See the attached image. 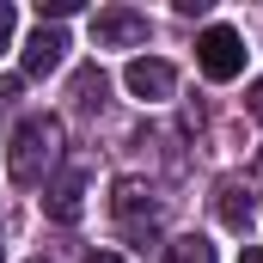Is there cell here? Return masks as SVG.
Wrapping results in <instances>:
<instances>
[{
    "mask_svg": "<svg viewBox=\"0 0 263 263\" xmlns=\"http://www.w3.org/2000/svg\"><path fill=\"white\" fill-rule=\"evenodd\" d=\"M43 190H49V196H43V214H49V220H62V227H73V220H80V208H86V172H80V165H67V172H55Z\"/></svg>",
    "mask_w": 263,
    "mask_h": 263,
    "instance_id": "cell-7",
    "label": "cell"
},
{
    "mask_svg": "<svg viewBox=\"0 0 263 263\" xmlns=\"http://www.w3.org/2000/svg\"><path fill=\"white\" fill-rule=\"evenodd\" d=\"M245 110L263 123V80H251V92H245Z\"/></svg>",
    "mask_w": 263,
    "mask_h": 263,
    "instance_id": "cell-14",
    "label": "cell"
},
{
    "mask_svg": "<svg viewBox=\"0 0 263 263\" xmlns=\"http://www.w3.org/2000/svg\"><path fill=\"white\" fill-rule=\"evenodd\" d=\"M123 86H129L141 104H159V98H172L178 73H172V62H159V55H135V62L123 67Z\"/></svg>",
    "mask_w": 263,
    "mask_h": 263,
    "instance_id": "cell-6",
    "label": "cell"
},
{
    "mask_svg": "<svg viewBox=\"0 0 263 263\" xmlns=\"http://www.w3.org/2000/svg\"><path fill=\"white\" fill-rule=\"evenodd\" d=\"M62 55H67V37H62V25H37V31L25 37L18 73H25V80H49V73L62 67Z\"/></svg>",
    "mask_w": 263,
    "mask_h": 263,
    "instance_id": "cell-5",
    "label": "cell"
},
{
    "mask_svg": "<svg viewBox=\"0 0 263 263\" xmlns=\"http://www.w3.org/2000/svg\"><path fill=\"white\" fill-rule=\"evenodd\" d=\"M73 12H80V0H37V18H43V25H62Z\"/></svg>",
    "mask_w": 263,
    "mask_h": 263,
    "instance_id": "cell-11",
    "label": "cell"
},
{
    "mask_svg": "<svg viewBox=\"0 0 263 263\" xmlns=\"http://www.w3.org/2000/svg\"><path fill=\"white\" fill-rule=\"evenodd\" d=\"M239 263H263V245H245V257Z\"/></svg>",
    "mask_w": 263,
    "mask_h": 263,
    "instance_id": "cell-16",
    "label": "cell"
},
{
    "mask_svg": "<svg viewBox=\"0 0 263 263\" xmlns=\"http://www.w3.org/2000/svg\"><path fill=\"white\" fill-rule=\"evenodd\" d=\"M55 159H62V123H55V117H25L18 135H12V147H6V172H12V184H18V190L49 184Z\"/></svg>",
    "mask_w": 263,
    "mask_h": 263,
    "instance_id": "cell-1",
    "label": "cell"
},
{
    "mask_svg": "<svg viewBox=\"0 0 263 263\" xmlns=\"http://www.w3.org/2000/svg\"><path fill=\"white\" fill-rule=\"evenodd\" d=\"M165 263H214V245H208L202 233H184V239L165 245Z\"/></svg>",
    "mask_w": 263,
    "mask_h": 263,
    "instance_id": "cell-10",
    "label": "cell"
},
{
    "mask_svg": "<svg viewBox=\"0 0 263 263\" xmlns=\"http://www.w3.org/2000/svg\"><path fill=\"white\" fill-rule=\"evenodd\" d=\"M31 263H49V257H31Z\"/></svg>",
    "mask_w": 263,
    "mask_h": 263,
    "instance_id": "cell-17",
    "label": "cell"
},
{
    "mask_svg": "<svg viewBox=\"0 0 263 263\" xmlns=\"http://www.w3.org/2000/svg\"><path fill=\"white\" fill-rule=\"evenodd\" d=\"M92 37H98V49H135V43H147V12H135V6H104V12L92 18Z\"/></svg>",
    "mask_w": 263,
    "mask_h": 263,
    "instance_id": "cell-4",
    "label": "cell"
},
{
    "mask_svg": "<svg viewBox=\"0 0 263 263\" xmlns=\"http://www.w3.org/2000/svg\"><path fill=\"white\" fill-rule=\"evenodd\" d=\"M86 263H123V257H117V251H92Z\"/></svg>",
    "mask_w": 263,
    "mask_h": 263,
    "instance_id": "cell-15",
    "label": "cell"
},
{
    "mask_svg": "<svg viewBox=\"0 0 263 263\" xmlns=\"http://www.w3.org/2000/svg\"><path fill=\"white\" fill-rule=\"evenodd\" d=\"M196 67L214 80V86L239 80V73H245V37H239L233 25H208V31L196 37Z\"/></svg>",
    "mask_w": 263,
    "mask_h": 263,
    "instance_id": "cell-3",
    "label": "cell"
},
{
    "mask_svg": "<svg viewBox=\"0 0 263 263\" xmlns=\"http://www.w3.org/2000/svg\"><path fill=\"white\" fill-rule=\"evenodd\" d=\"M12 104H18V80H12V73H0V117H6Z\"/></svg>",
    "mask_w": 263,
    "mask_h": 263,
    "instance_id": "cell-12",
    "label": "cell"
},
{
    "mask_svg": "<svg viewBox=\"0 0 263 263\" xmlns=\"http://www.w3.org/2000/svg\"><path fill=\"white\" fill-rule=\"evenodd\" d=\"M214 214H220V227L245 233V227H251V190H245L239 178H220V184H214Z\"/></svg>",
    "mask_w": 263,
    "mask_h": 263,
    "instance_id": "cell-8",
    "label": "cell"
},
{
    "mask_svg": "<svg viewBox=\"0 0 263 263\" xmlns=\"http://www.w3.org/2000/svg\"><path fill=\"white\" fill-rule=\"evenodd\" d=\"M12 25H18V12H12V6H6V0H0V49H6V43H12Z\"/></svg>",
    "mask_w": 263,
    "mask_h": 263,
    "instance_id": "cell-13",
    "label": "cell"
},
{
    "mask_svg": "<svg viewBox=\"0 0 263 263\" xmlns=\"http://www.w3.org/2000/svg\"><path fill=\"white\" fill-rule=\"evenodd\" d=\"M104 98H110V80H104L98 67H80V73H73V104L92 117V110H104Z\"/></svg>",
    "mask_w": 263,
    "mask_h": 263,
    "instance_id": "cell-9",
    "label": "cell"
},
{
    "mask_svg": "<svg viewBox=\"0 0 263 263\" xmlns=\"http://www.w3.org/2000/svg\"><path fill=\"white\" fill-rule=\"evenodd\" d=\"M110 214L123 220V233H129V245H153L159 239V202H153V190L147 184H135V178H123L117 184V196H110Z\"/></svg>",
    "mask_w": 263,
    "mask_h": 263,
    "instance_id": "cell-2",
    "label": "cell"
}]
</instances>
